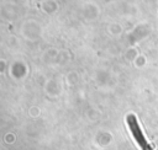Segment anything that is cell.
Returning a JSON list of instances; mask_svg holds the SVG:
<instances>
[{
	"mask_svg": "<svg viewBox=\"0 0 158 150\" xmlns=\"http://www.w3.org/2000/svg\"><path fill=\"white\" fill-rule=\"evenodd\" d=\"M127 124H128V128H130L133 138L136 139L137 144L139 145V148L142 150H153L152 145L148 144V141L146 140V138H144V135H143V133H142V130L139 128V124L137 122V118L133 114H128L127 116Z\"/></svg>",
	"mask_w": 158,
	"mask_h": 150,
	"instance_id": "6da1fadb",
	"label": "cell"
}]
</instances>
